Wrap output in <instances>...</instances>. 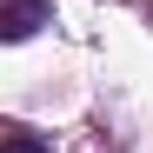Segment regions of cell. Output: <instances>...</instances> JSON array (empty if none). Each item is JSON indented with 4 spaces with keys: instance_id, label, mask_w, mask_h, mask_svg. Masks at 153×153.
<instances>
[{
    "instance_id": "obj_1",
    "label": "cell",
    "mask_w": 153,
    "mask_h": 153,
    "mask_svg": "<svg viewBox=\"0 0 153 153\" xmlns=\"http://www.w3.org/2000/svg\"><path fill=\"white\" fill-rule=\"evenodd\" d=\"M47 0H0V40H33L47 27Z\"/></svg>"
},
{
    "instance_id": "obj_2",
    "label": "cell",
    "mask_w": 153,
    "mask_h": 153,
    "mask_svg": "<svg viewBox=\"0 0 153 153\" xmlns=\"http://www.w3.org/2000/svg\"><path fill=\"white\" fill-rule=\"evenodd\" d=\"M0 153H47V140L33 133V126H20V120H7V126H0Z\"/></svg>"
}]
</instances>
